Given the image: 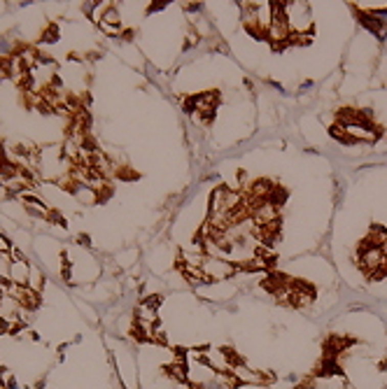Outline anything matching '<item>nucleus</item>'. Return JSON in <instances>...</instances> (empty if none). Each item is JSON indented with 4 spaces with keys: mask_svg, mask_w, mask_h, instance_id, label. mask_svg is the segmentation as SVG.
<instances>
[{
    "mask_svg": "<svg viewBox=\"0 0 387 389\" xmlns=\"http://www.w3.org/2000/svg\"><path fill=\"white\" fill-rule=\"evenodd\" d=\"M5 331H10V326H7L5 317H0V333H5Z\"/></svg>",
    "mask_w": 387,
    "mask_h": 389,
    "instance_id": "obj_3",
    "label": "nucleus"
},
{
    "mask_svg": "<svg viewBox=\"0 0 387 389\" xmlns=\"http://www.w3.org/2000/svg\"><path fill=\"white\" fill-rule=\"evenodd\" d=\"M98 26H101V31L107 33V35H124V24H122V19H119L117 7H112V5L107 7V12L103 14Z\"/></svg>",
    "mask_w": 387,
    "mask_h": 389,
    "instance_id": "obj_2",
    "label": "nucleus"
},
{
    "mask_svg": "<svg viewBox=\"0 0 387 389\" xmlns=\"http://www.w3.org/2000/svg\"><path fill=\"white\" fill-rule=\"evenodd\" d=\"M201 270L206 275V280H224L236 273V266H231L226 261H219V259H208V261L201 263Z\"/></svg>",
    "mask_w": 387,
    "mask_h": 389,
    "instance_id": "obj_1",
    "label": "nucleus"
}]
</instances>
